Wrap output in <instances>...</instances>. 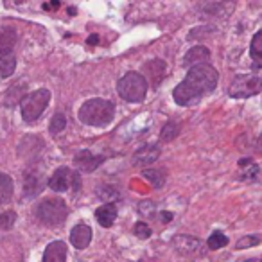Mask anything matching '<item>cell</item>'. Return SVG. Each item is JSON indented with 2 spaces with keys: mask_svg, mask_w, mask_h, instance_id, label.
Masks as SVG:
<instances>
[{
  "mask_svg": "<svg viewBox=\"0 0 262 262\" xmlns=\"http://www.w3.org/2000/svg\"><path fill=\"white\" fill-rule=\"evenodd\" d=\"M217 79H219V74L214 67L207 65V63L192 67L187 72L185 79L172 90V97H174L176 104L180 106L196 104L205 95L212 94L215 90Z\"/></svg>",
  "mask_w": 262,
  "mask_h": 262,
  "instance_id": "1",
  "label": "cell"
},
{
  "mask_svg": "<svg viewBox=\"0 0 262 262\" xmlns=\"http://www.w3.org/2000/svg\"><path fill=\"white\" fill-rule=\"evenodd\" d=\"M79 120L86 126H95V127H102L108 126L113 120V115H115V106H113L112 101L108 99H88L81 104L79 108Z\"/></svg>",
  "mask_w": 262,
  "mask_h": 262,
  "instance_id": "2",
  "label": "cell"
},
{
  "mask_svg": "<svg viewBox=\"0 0 262 262\" xmlns=\"http://www.w3.org/2000/svg\"><path fill=\"white\" fill-rule=\"evenodd\" d=\"M117 92L127 102H142L147 94V81L139 72H126L117 83Z\"/></svg>",
  "mask_w": 262,
  "mask_h": 262,
  "instance_id": "3",
  "label": "cell"
},
{
  "mask_svg": "<svg viewBox=\"0 0 262 262\" xmlns=\"http://www.w3.org/2000/svg\"><path fill=\"white\" fill-rule=\"evenodd\" d=\"M69 215V207L59 198H49L43 200L36 207V217L47 226H58Z\"/></svg>",
  "mask_w": 262,
  "mask_h": 262,
  "instance_id": "4",
  "label": "cell"
},
{
  "mask_svg": "<svg viewBox=\"0 0 262 262\" xmlns=\"http://www.w3.org/2000/svg\"><path fill=\"white\" fill-rule=\"evenodd\" d=\"M49 101H51V92L47 88H40V90H34L33 94L26 95L20 101L22 119L26 122H34L45 112V108L49 106Z\"/></svg>",
  "mask_w": 262,
  "mask_h": 262,
  "instance_id": "5",
  "label": "cell"
},
{
  "mask_svg": "<svg viewBox=\"0 0 262 262\" xmlns=\"http://www.w3.org/2000/svg\"><path fill=\"white\" fill-rule=\"evenodd\" d=\"M262 92V77L258 74H239L230 83L228 95L233 99H246Z\"/></svg>",
  "mask_w": 262,
  "mask_h": 262,
  "instance_id": "6",
  "label": "cell"
},
{
  "mask_svg": "<svg viewBox=\"0 0 262 262\" xmlns=\"http://www.w3.org/2000/svg\"><path fill=\"white\" fill-rule=\"evenodd\" d=\"M49 187L54 192H67L69 189L79 190L81 187V178L77 172L70 171L69 167H59L56 169V172L49 180Z\"/></svg>",
  "mask_w": 262,
  "mask_h": 262,
  "instance_id": "7",
  "label": "cell"
},
{
  "mask_svg": "<svg viewBox=\"0 0 262 262\" xmlns=\"http://www.w3.org/2000/svg\"><path fill=\"white\" fill-rule=\"evenodd\" d=\"M172 246L176 251H180L185 257H203L207 251V244L198 237L190 235H176L172 237Z\"/></svg>",
  "mask_w": 262,
  "mask_h": 262,
  "instance_id": "8",
  "label": "cell"
},
{
  "mask_svg": "<svg viewBox=\"0 0 262 262\" xmlns=\"http://www.w3.org/2000/svg\"><path fill=\"white\" fill-rule=\"evenodd\" d=\"M165 70H167V65H165V61L160 58L149 59V61L144 63V67H142V72L146 74V81H149V84L153 88L160 86V83L165 77Z\"/></svg>",
  "mask_w": 262,
  "mask_h": 262,
  "instance_id": "9",
  "label": "cell"
},
{
  "mask_svg": "<svg viewBox=\"0 0 262 262\" xmlns=\"http://www.w3.org/2000/svg\"><path fill=\"white\" fill-rule=\"evenodd\" d=\"M160 153L162 149L158 144H146L139 151H135V155H133V165L135 167H147V165L155 164L160 158Z\"/></svg>",
  "mask_w": 262,
  "mask_h": 262,
  "instance_id": "10",
  "label": "cell"
},
{
  "mask_svg": "<svg viewBox=\"0 0 262 262\" xmlns=\"http://www.w3.org/2000/svg\"><path fill=\"white\" fill-rule=\"evenodd\" d=\"M104 162V157L101 155H94L92 151H79V153L74 157V165L77 167V171L81 172H92L99 167V165Z\"/></svg>",
  "mask_w": 262,
  "mask_h": 262,
  "instance_id": "11",
  "label": "cell"
},
{
  "mask_svg": "<svg viewBox=\"0 0 262 262\" xmlns=\"http://www.w3.org/2000/svg\"><path fill=\"white\" fill-rule=\"evenodd\" d=\"M92 241V228L88 225H76L70 232V243L76 250H84Z\"/></svg>",
  "mask_w": 262,
  "mask_h": 262,
  "instance_id": "12",
  "label": "cell"
},
{
  "mask_svg": "<svg viewBox=\"0 0 262 262\" xmlns=\"http://www.w3.org/2000/svg\"><path fill=\"white\" fill-rule=\"evenodd\" d=\"M67 260V244L63 241H54L45 248L41 262H65Z\"/></svg>",
  "mask_w": 262,
  "mask_h": 262,
  "instance_id": "13",
  "label": "cell"
},
{
  "mask_svg": "<svg viewBox=\"0 0 262 262\" xmlns=\"http://www.w3.org/2000/svg\"><path fill=\"white\" fill-rule=\"evenodd\" d=\"M95 219L101 226L110 228L117 219V205L115 203H104L95 210Z\"/></svg>",
  "mask_w": 262,
  "mask_h": 262,
  "instance_id": "14",
  "label": "cell"
},
{
  "mask_svg": "<svg viewBox=\"0 0 262 262\" xmlns=\"http://www.w3.org/2000/svg\"><path fill=\"white\" fill-rule=\"evenodd\" d=\"M208 58H210V51H208L207 47H203V45H196V47H192L185 54L183 65L190 67V69H192V67L203 65V61H207Z\"/></svg>",
  "mask_w": 262,
  "mask_h": 262,
  "instance_id": "15",
  "label": "cell"
},
{
  "mask_svg": "<svg viewBox=\"0 0 262 262\" xmlns=\"http://www.w3.org/2000/svg\"><path fill=\"white\" fill-rule=\"evenodd\" d=\"M16 69V58L11 49H2L0 51V79L11 77Z\"/></svg>",
  "mask_w": 262,
  "mask_h": 262,
  "instance_id": "16",
  "label": "cell"
},
{
  "mask_svg": "<svg viewBox=\"0 0 262 262\" xmlns=\"http://www.w3.org/2000/svg\"><path fill=\"white\" fill-rule=\"evenodd\" d=\"M13 198V180L8 174L0 172V207L9 203Z\"/></svg>",
  "mask_w": 262,
  "mask_h": 262,
  "instance_id": "17",
  "label": "cell"
},
{
  "mask_svg": "<svg viewBox=\"0 0 262 262\" xmlns=\"http://www.w3.org/2000/svg\"><path fill=\"white\" fill-rule=\"evenodd\" d=\"M250 56L255 61V67H258L262 63V29L255 33V36L251 38L250 43Z\"/></svg>",
  "mask_w": 262,
  "mask_h": 262,
  "instance_id": "18",
  "label": "cell"
},
{
  "mask_svg": "<svg viewBox=\"0 0 262 262\" xmlns=\"http://www.w3.org/2000/svg\"><path fill=\"white\" fill-rule=\"evenodd\" d=\"M41 189H43V182H41L36 172L26 174V187H24V190H26L27 196H36Z\"/></svg>",
  "mask_w": 262,
  "mask_h": 262,
  "instance_id": "19",
  "label": "cell"
},
{
  "mask_svg": "<svg viewBox=\"0 0 262 262\" xmlns=\"http://www.w3.org/2000/svg\"><path fill=\"white\" fill-rule=\"evenodd\" d=\"M239 172H241L239 174L241 180H251V178L257 176L258 167L253 160H250V158H243V160H239Z\"/></svg>",
  "mask_w": 262,
  "mask_h": 262,
  "instance_id": "20",
  "label": "cell"
},
{
  "mask_svg": "<svg viewBox=\"0 0 262 262\" xmlns=\"http://www.w3.org/2000/svg\"><path fill=\"white\" fill-rule=\"evenodd\" d=\"M142 174H144V178H146L147 182L155 187V189H160V187H164L165 180H167V176H165V172L162 171V169H146Z\"/></svg>",
  "mask_w": 262,
  "mask_h": 262,
  "instance_id": "21",
  "label": "cell"
},
{
  "mask_svg": "<svg viewBox=\"0 0 262 262\" xmlns=\"http://www.w3.org/2000/svg\"><path fill=\"white\" fill-rule=\"evenodd\" d=\"M178 133H180L178 124H176L174 120H169V122L164 124V127H162V131H160V142H164V144L172 142V140L178 137Z\"/></svg>",
  "mask_w": 262,
  "mask_h": 262,
  "instance_id": "22",
  "label": "cell"
},
{
  "mask_svg": "<svg viewBox=\"0 0 262 262\" xmlns=\"http://www.w3.org/2000/svg\"><path fill=\"white\" fill-rule=\"evenodd\" d=\"M228 244V237L221 232H212V235L207 241V248L210 250H219V248H225Z\"/></svg>",
  "mask_w": 262,
  "mask_h": 262,
  "instance_id": "23",
  "label": "cell"
},
{
  "mask_svg": "<svg viewBox=\"0 0 262 262\" xmlns=\"http://www.w3.org/2000/svg\"><path fill=\"white\" fill-rule=\"evenodd\" d=\"M65 126H67V117L63 115V113H56L54 117H52V120H51V133L52 135H58V133H61L63 129H65Z\"/></svg>",
  "mask_w": 262,
  "mask_h": 262,
  "instance_id": "24",
  "label": "cell"
},
{
  "mask_svg": "<svg viewBox=\"0 0 262 262\" xmlns=\"http://www.w3.org/2000/svg\"><path fill=\"white\" fill-rule=\"evenodd\" d=\"M16 223V214L13 210H8L4 214H0V230H11L13 225Z\"/></svg>",
  "mask_w": 262,
  "mask_h": 262,
  "instance_id": "25",
  "label": "cell"
},
{
  "mask_svg": "<svg viewBox=\"0 0 262 262\" xmlns=\"http://www.w3.org/2000/svg\"><path fill=\"white\" fill-rule=\"evenodd\" d=\"M133 233H135L139 239H149L151 237V230L149 226L146 225V223H135V226H133Z\"/></svg>",
  "mask_w": 262,
  "mask_h": 262,
  "instance_id": "26",
  "label": "cell"
},
{
  "mask_svg": "<svg viewBox=\"0 0 262 262\" xmlns=\"http://www.w3.org/2000/svg\"><path fill=\"white\" fill-rule=\"evenodd\" d=\"M97 194L101 200H106V201H113L119 198V192H117L113 187H101V189L97 190Z\"/></svg>",
  "mask_w": 262,
  "mask_h": 262,
  "instance_id": "27",
  "label": "cell"
},
{
  "mask_svg": "<svg viewBox=\"0 0 262 262\" xmlns=\"http://www.w3.org/2000/svg\"><path fill=\"white\" fill-rule=\"evenodd\" d=\"M260 243V239L255 235H248V237H243V239L239 241V243L235 244L237 250H244V248H251V246H257V244Z\"/></svg>",
  "mask_w": 262,
  "mask_h": 262,
  "instance_id": "28",
  "label": "cell"
},
{
  "mask_svg": "<svg viewBox=\"0 0 262 262\" xmlns=\"http://www.w3.org/2000/svg\"><path fill=\"white\" fill-rule=\"evenodd\" d=\"M139 210H140V214H142V215L153 214V212H155V203H149V201H144V203H140Z\"/></svg>",
  "mask_w": 262,
  "mask_h": 262,
  "instance_id": "29",
  "label": "cell"
},
{
  "mask_svg": "<svg viewBox=\"0 0 262 262\" xmlns=\"http://www.w3.org/2000/svg\"><path fill=\"white\" fill-rule=\"evenodd\" d=\"M160 219H162V223H169L172 219V214H171V212H162Z\"/></svg>",
  "mask_w": 262,
  "mask_h": 262,
  "instance_id": "30",
  "label": "cell"
},
{
  "mask_svg": "<svg viewBox=\"0 0 262 262\" xmlns=\"http://www.w3.org/2000/svg\"><path fill=\"white\" fill-rule=\"evenodd\" d=\"M99 43V36L97 34H92L90 38H88V45H97Z\"/></svg>",
  "mask_w": 262,
  "mask_h": 262,
  "instance_id": "31",
  "label": "cell"
},
{
  "mask_svg": "<svg viewBox=\"0 0 262 262\" xmlns=\"http://www.w3.org/2000/svg\"><path fill=\"white\" fill-rule=\"evenodd\" d=\"M257 151H258V153H262V133H260V137H258V140H257Z\"/></svg>",
  "mask_w": 262,
  "mask_h": 262,
  "instance_id": "32",
  "label": "cell"
},
{
  "mask_svg": "<svg viewBox=\"0 0 262 262\" xmlns=\"http://www.w3.org/2000/svg\"><path fill=\"white\" fill-rule=\"evenodd\" d=\"M246 262H262V258H250V260H246Z\"/></svg>",
  "mask_w": 262,
  "mask_h": 262,
  "instance_id": "33",
  "label": "cell"
}]
</instances>
